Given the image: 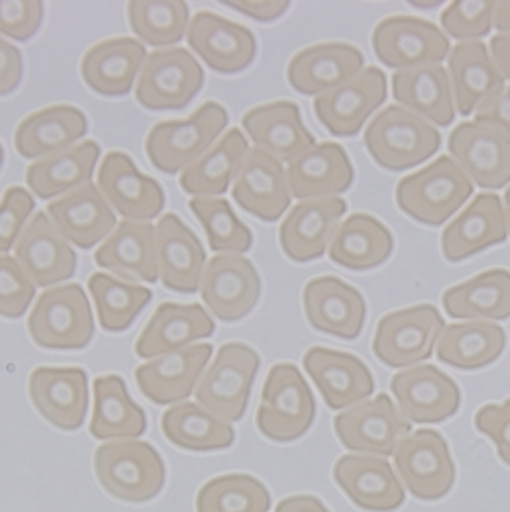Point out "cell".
Segmentation results:
<instances>
[{
	"instance_id": "6da1fadb",
	"label": "cell",
	"mask_w": 510,
	"mask_h": 512,
	"mask_svg": "<svg viewBox=\"0 0 510 512\" xmlns=\"http://www.w3.org/2000/svg\"><path fill=\"white\" fill-rule=\"evenodd\" d=\"M94 474L111 496L125 502H149L166 484V466L158 449L137 439L102 443L94 451Z\"/></svg>"
},
{
	"instance_id": "7a4b0ae2",
	"label": "cell",
	"mask_w": 510,
	"mask_h": 512,
	"mask_svg": "<svg viewBox=\"0 0 510 512\" xmlns=\"http://www.w3.org/2000/svg\"><path fill=\"white\" fill-rule=\"evenodd\" d=\"M227 123L225 107L213 100L204 102L184 121H160L147 133V160L164 174L184 172L223 137Z\"/></svg>"
},
{
	"instance_id": "3957f363",
	"label": "cell",
	"mask_w": 510,
	"mask_h": 512,
	"mask_svg": "<svg viewBox=\"0 0 510 512\" xmlns=\"http://www.w3.org/2000/svg\"><path fill=\"white\" fill-rule=\"evenodd\" d=\"M364 143L380 168L402 172L433 158L441 147V133L417 113L390 105L368 125Z\"/></svg>"
},
{
	"instance_id": "277c9868",
	"label": "cell",
	"mask_w": 510,
	"mask_h": 512,
	"mask_svg": "<svg viewBox=\"0 0 510 512\" xmlns=\"http://www.w3.org/2000/svg\"><path fill=\"white\" fill-rule=\"evenodd\" d=\"M472 194L474 184L449 156L437 158L396 186L400 211L429 227H439L451 219Z\"/></svg>"
},
{
	"instance_id": "5b68a950",
	"label": "cell",
	"mask_w": 510,
	"mask_h": 512,
	"mask_svg": "<svg viewBox=\"0 0 510 512\" xmlns=\"http://www.w3.org/2000/svg\"><path fill=\"white\" fill-rule=\"evenodd\" d=\"M315 417V396L298 368L294 364L272 366L255 413L258 431L274 443H292L309 433Z\"/></svg>"
},
{
	"instance_id": "8992f818",
	"label": "cell",
	"mask_w": 510,
	"mask_h": 512,
	"mask_svg": "<svg viewBox=\"0 0 510 512\" xmlns=\"http://www.w3.org/2000/svg\"><path fill=\"white\" fill-rule=\"evenodd\" d=\"M27 329L33 343L43 349H84L92 341L94 319L82 286L64 284L39 294Z\"/></svg>"
},
{
	"instance_id": "52a82bcc",
	"label": "cell",
	"mask_w": 510,
	"mask_h": 512,
	"mask_svg": "<svg viewBox=\"0 0 510 512\" xmlns=\"http://www.w3.org/2000/svg\"><path fill=\"white\" fill-rule=\"evenodd\" d=\"M258 370V351L245 343L221 345L194 390L196 402L227 423L243 419Z\"/></svg>"
},
{
	"instance_id": "ba28073f",
	"label": "cell",
	"mask_w": 510,
	"mask_h": 512,
	"mask_svg": "<svg viewBox=\"0 0 510 512\" xmlns=\"http://www.w3.org/2000/svg\"><path fill=\"white\" fill-rule=\"evenodd\" d=\"M204 72L182 47L147 54L135 82V98L147 111H180L202 90Z\"/></svg>"
},
{
	"instance_id": "9c48e42d",
	"label": "cell",
	"mask_w": 510,
	"mask_h": 512,
	"mask_svg": "<svg viewBox=\"0 0 510 512\" xmlns=\"http://www.w3.org/2000/svg\"><path fill=\"white\" fill-rule=\"evenodd\" d=\"M445 321L433 304L388 313L380 319L372 351L388 368H408L431 357Z\"/></svg>"
},
{
	"instance_id": "30bf717a",
	"label": "cell",
	"mask_w": 510,
	"mask_h": 512,
	"mask_svg": "<svg viewBox=\"0 0 510 512\" xmlns=\"http://www.w3.org/2000/svg\"><path fill=\"white\" fill-rule=\"evenodd\" d=\"M398 478L419 500L447 496L455 482V464L449 445L435 429H417L402 437L392 453Z\"/></svg>"
},
{
	"instance_id": "8fae6325",
	"label": "cell",
	"mask_w": 510,
	"mask_h": 512,
	"mask_svg": "<svg viewBox=\"0 0 510 512\" xmlns=\"http://www.w3.org/2000/svg\"><path fill=\"white\" fill-rule=\"evenodd\" d=\"M372 47L376 58L396 72L441 64L451 51L449 39L435 23L406 15L380 21L372 35Z\"/></svg>"
},
{
	"instance_id": "7c38bea8",
	"label": "cell",
	"mask_w": 510,
	"mask_h": 512,
	"mask_svg": "<svg viewBox=\"0 0 510 512\" xmlns=\"http://www.w3.org/2000/svg\"><path fill=\"white\" fill-rule=\"evenodd\" d=\"M198 290L209 313L219 321L233 323L255 309L262 296V280L243 255L221 253L204 266Z\"/></svg>"
},
{
	"instance_id": "4fadbf2b",
	"label": "cell",
	"mask_w": 510,
	"mask_h": 512,
	"mask_svg": "<svg viewBox=\"0 0 510 512\" xmlns=\"http://www.w3.org/2000/svg\"><path fill=\"white\" fill-rule=\"evenodd\" d=\"M388 96L386 74L368 66L345 84L317 96L313 109L319 123L337 137H353Z\"/></svg>"
},
{
	"instance_id": "5bb4252c",
	"label": "cell",
	"mask_w": 510,
	"mask_h": 512,
	"mask_svg": "<svg viewBox=\"0 0 510 512\" xmlns=\"http://www.w3.org/2000/svg\"><path fill=\"white\" fill-rule=\"evenodd\" d=\"M98 192L125 221L147 223L164 211L166 194L158 180L139 172L123 151H109L98 170Z\"/></svg>"
},
{
	"instance_id": "9a60e30c",
	"label": "cell",
	"mask_w": 510,
	"mask_h": 512,
	"mask_svg": "<svg viewBox=\"0 0 510 512\" xmlns=\"http://www.w3.org/2000/svg\"><path fill=\"white\" fill-rule=\"evenodd\" d=\"M451 160L472 184L498 190L510 182V135L484 123H462L447 141Z\"/></svg>"
},
{
	"instance_id": "2e32d148",
	"label": "cell",
	"mask_w": 510,
	"mask_h": 512,
	"mask_svg": "<svg viewBox=\"0 0 510 512\" xmlns=\"http://www.w3.org/2000/svg\"><path fill=\"white\" fill-rule=\"evenodd\" d=\"M333 425L345 449L378 457L392 455L398 441L411 433V423L400 415L388 394L347 408L335 417Z\"/></svg>"
},
{
	"instance_id": "e0dca14e",
	"label": "cell",
	"mask_w": 510,
	"mask_h": 512,
	"mask_svg": "<svg viewBox=\"0 0 510 512\" xmlns=\"http://www.w3.org/2000/svg\"><path fill=\"white\" fill-rule=\"evenodd\" d=\"M390 392L396 396L400 415L408 423L437 425L462 406V390L437 366H413L390 380Z\"/></svg>"
},
{
	"instance_id": "ac0fdd59",
	"label": "cell",
	"mask_w": 510,
	"mask_h": 512,
	"mask_svg": "<svg viewBox=\"0 0 510 512\" xmlns=\"http://www.w3.org/2000/svg\"><path fill=\"white\" fill-rule=\"evenodd\" d=\"M186 41L194 54L219 74L247 70L258 54V41L245 25L211 11H200L190 19Z\"/></svg>"
},
{
	"instance_id": "d6986e66",
	"label": "cell",
	"mask_w": 510,
	"mask_h": 512,
	"mask_svg": "<svg viewBox=\"0 0 510 512\" xmlns=\"http://www.w3.org/2000/svg\"><path fill=\"white\" fill-rule=\"evenodd\" d=\"M302 306L309 325L325 335L357 339L366 323L362 292L337 276H319L306 282Z\"/></svg>"
},
{
	"instance_id": "ffe728a7",
	"label": "cell",
	"mask_w": 510,
	"mask_h": 512,
	"mask_svg": "<svg viewBox=\"0 0 510 512\" xmlns=\"http://www.w3.org/2000/svg\"><path fill=\"white\" fill-rule=\"evenodd\" d=\"M345 213L347 202L339 196L300 200L282 221V251L296 264L323 258Z\"/></svg>"
},
{
	"instance_id": "44dd1931",
	"label": "cell",
	"mask_w": 510,
	"mask_h": 512,
	"mask_svg": "<svg viewBox=\"0 0 510 512\" xmlns=\"http://www.w3.org/2000/svg\"><path fill=\"white\" fill-rule=\"evenodd\" d=\"M213 355V345H188L153 357L135 370L141 394L153 404H178L194 394Z\"/></svg>"
},
{
	"instance_id": "7402d4cb",
	"label": "cell",
	"mask_w": 510,
	"mask_h": 512,
	"mask_svg": "<svg viewBox=\"0 0 510 512\" xmlns=\"http://www.w3.org/2000/svg\"><path fill=\"white\" fill-rule=\"evenodd\" d=\"M302 364L331 411L351 408L374 394L376 384L370 368L353 353L311 347L304 353Z\"/></svg>"
},
{
	"instance_id": "603a6c76",
	"label": "cell",
	"mask_w": 510,
	"mask_h": 512,
	"mask_svg": "<svg viewBox=\"0 0 510 512\" xmlns=\"http://www.w3.org/2000/svg\"><path fill=\"white\" fill-rule=\"evenodd\" d=\"M290 198L284 166L264 149L249 147L233 180V200L245 213L274 223L288 211Z\"/></svg>"
},
{
	"instance_id": "cb8c5ba5",
	"label": "cell",
	"mask_w": 510,
	"mask_h": 512,
	"mask_svg": "<svg viewBox=\"0 0 510 512\" xmlns=\"http://www.w3.org/2000/svg\"><path fill=\"white\" fill-rule=\"evenodd\" d=\"M35 411L62 431H78L88 411V376L82 368H37L29 376Z\"/></svg>"
},
{
	"instance_id": "d4e9b609",
	"label": "cell",
	"mask_w": 510,
	"mask_h": 512,
	"mask_svg": "<svg viewBox=\"0 0 510 512\" xmlns=\"http://www.w3.org/2000/svg\"><path fill=\"white\" fill-rule=\"evenodd\" d=\"M364 70V54L351 43L327 41L300 49L288 62L290 86L306 96H321Z\"/></svg>"
},
{
	"instance_id": "484cf974",
	"label": "cell",
	"mask_w": 510,
	"mask_h": 512,
	"mask_svg": "<svg viewBox=\"0 0 510 512\" xmlns=\"http://www.w3.org/2000/svg\"><path fill=\"white\" fill-rule=\"evenodd\" d=\"M15 260L35 286L47 288L74 278L76 251L49 221L47 213H35L15 245Z\"/></svg>"
},
{
	"instance_id": "4316f807",
	"label": "cell",
	"mask_w": 510,
	"mask_h": 512,
	"mask_svg": "<svg viewBox=\"0 0 510 512\" xmlns=\"http://www.w3.org/2000/svg\"><path fill=\"white\" fill-rule=\"evenodd\" d=\"M333 478L362 510L392 512L404 504V488L384 457L343 455L333 466Z\"/></svg>"
},
{
	"instance_id": "83f0119b",
	"label": "cell",
	"mask_w": 510,
	"mask_h": 512,
	"mask_svg": "<svg viewBox=\"0 0 510 512\" xmlns=\"http://www.w3.org/2000/svg\"><path fill=\"white\" fill-rule=\"evenodd\" d=\"M156 262L162 284L180 294H194L200 288L207 253L194 231L168 213L156 225Z\"/></svg>"
},
{
	"instance_id": "f1b7e54d",
	"label": "cell",
	"mask_w": 510,
	"mask_h": 512,
	"mask_svg": "<svg viewBox=\"0 0 510 512\" xmlns=\"http://www.w3.org/2000/svg\"><path fill=\"white\" fill-rule=\"evenodd\" d=\"M243 129L255 147L264 149L282 162H292L300 153L317 145L315 135L306 129L298 105L290 100H276L249 109L241 119Z\"/></svg>"
},
{
	"instance_id": "f546056e",
	"label": "cell",
	"mask_w": 510,
	"mask_h": 512,
	"mask_svg": "<svg viewBox=\"0 0 510 512\" xmlns=\"http://www.w3.org/2000/svg\"><path fill=\"white\" fill-rule=\"evenodd\" d=\"M45 213L62 237L80 249H92L117 227L115 211L92 182L49 202Z\"/></svg>"
},
{
	"instance_id": "4dcf8cb0",
	"label": "cell",
	"mask_w": 510,
	"mask_h": 512,
	"mask_svg": "<svg viewBox=\"0 0 510 512\" xmlns=\"http://www.w3.org/2000/svg\"><path fill=\"white\" fill-rule=\"evenodd\" d=\"M355 178L353 164L339 143H317L288 162L286 180L294 198L313 200L343 194Z\"/></svg>"
},
{
	"instance_id": "1f68e13d",
	"label": "cell",
	"mask_w": 510,
	"mask_h": 512,
	"mask_svg": "<svg viewBox=\"0 0 510 512\" xmlns=\"http://www.w3.org/2000/svg\"><path fill=\"white\" fill-rule=\"evenodd\" d=\"M213 333L215 321L200 304L162 302L143 327L135 343V353L141 360H153V357L168 351H176L200 339H207Z\"/></svg>"
},
{
	"instance_id": "d6a6232c",
	"label": "cell",
	"mask_w": 510,
	"mask_h": 512,
	"mask_svg": "<svg viewBox=\"0 0 510 512\" xmlns=\"http://www.w3.org/2000/svg\"><path fill=\"white\" fill-rule=\"evenodd\" d=\"M508 237L502 200L496 194H478L443 231L441 251L447 262H462L478 251L504 243Z\"/></svg>"
},
{
	"instance_id": "836d02e7",
	"label": "cell",
	"mask_w": 510,
	"mask_h": 512,
	"mask_svg": "<svg viewBox=\"0 0 510 512\" xmlns=\"http://www.w3.org/2000/svg\"><path fill=\"white\" fill-rule=\"evenodd\" d=\"M449 82L453 102L462 117L476 113L506 86L488 47L482 41L457 43L449 51Z\"/></svg>"
},
{
	"instance_id": "e575fe53",
	"label": "cell",
	"mask_w": 510,
	"mask_h": 512,
	"mask_svg": "<svg viewBox=\"0 0 510 512\" xmlns=\"http://www.w3.org/2000/svg\"><path fill=\"white\" fill-rule=\"evenodd\" d=\"M147 58L143 43L133 37H113L92 45L80 64L82 80L100 96H125Z\"/></svg>"
},
{
	"instance_id": "d590c367",
	"label": "cell",
	"mask_w": 510,
	"mask_h": 512,
	"mask_svg": "<svg viewBox=\"0 0 510 512\" xmlns=\"http://www.w3.org/2000/svg\"><path fill=\"white\" fill-rule=\"evenodd\" d=\"M94 262L125 280L158 282L156 227L149 223L121 221L94 253Z\"/></svg>"
},
{
	"instance_id": "8d00e7d4",
	"label": "cell",
	"mask_w": 510,
	"mask_h": 512,
	"mask_svg": "<svg viewBox=\"0 0 510 512\" xmlns=\"http://www.w3.org/2000/svg\"><path fill=\"white\" fill-rule=\"evenodd\" d=\"M86 131L88 119L78 107H45L19 123L15 131V149L21 158L43 160L74 147Z\"/></svg>"
},
{
	"instance_id": "74e56055",
	"label": "cell",
	"mask_w": 510,
	"mask_h": 512,
	"mask_svg": "<svg viewBox=\"0 0 510 512\" xmlns=\"http://www.w3.org/2000/svg\"><path fill=\"white\" fill-rule=\"evenodd\" d=\"M392 94L398 107L447 127L455 119L449 74L441 64L400 70L392 76Z\"/></svg>"
},
{
	"instance_id": "f35d334b",
	"label": "cell",
	"mask_w": 510,
	"mask_h": 512,
	"mask_svg": "<svg viewBox=\"0 0 510 512\" xmlns=\"http://www.w3.org/2000/svg\"><path fill=\"white\" fill-rule=\"evenodd\" d=\"M333 264L347 270H372L382 266L394 251L392 231L372 215H349L329 245Z\"/></svg>"
},
{
	"instance_id": "ab89813d",
	"label": "cell",
	"mask_w": 510,
	"mask_h": 512,
	"mask_svg": "<svg viewBox=\"0 0 510 512\" xmlns=\"http://www.w3.org/2000/svg\"><path fill=\"white\" fill-rule=\"evenodd\" d=\"M445 313L462 321H504L510 319V272L504 268L486 270L443 294Z\"/></svg>"
},
{
	"instance_id": "60d3db41",
	"label": "cell",
	"mask_w": 510,
	"mask_h": 512,
	"mask_svg": "<svg viewBox=\"0 0 510 512\" xmlns=\"http://www.w3.org/2000/svg\"><path fill=\"white\" fill-rule=\"evenodd\" d=\"M147 419L143 408L131 398L121 376H102L94 380V408L90 435L98 441L137 439L145 433Z\"/></svg>"
},
{
	"instance_id": "b9f144b4",
	"label": "cell",
	"mask_w": 510,
	"mask_h": 512,
	"mask_svg": "<svg viewBox=\"0 0 510 512\" xmlns=\"http://www.w3.org/2000/svg\"><path fill=\"white\" fill-rule=\"evenodd\" d=\"M100 147L96 141H82L56 156L33 162L25 172V182L31 192L41 198H58L90 184Z\"/></svg>"
},
{
	"instance_id": "7bdbcfd3",
	"label": "cell",
	"mask_w": 510,
	"mask_h": 512,
	"mask_svg": "<svg viewBox=\"0 0 510 512\" xmlns=\"http://www.w3.org/2000/svg\"><path fill=\"white\" fill-rule=\"evenodd\" d=\"M249 151L247 139L239 129L223 133V137L202 153L180 174V188L190 196L217 198L229 190L231 180H235L241 162Z\"/></svg>"
},
{
	"instance_id": "ee69618b",
	"label": "cell",
	"mask_w": 510,
	"mask_h": 512,
	"mask_svg": "<svg viewBox=\"0 0 510 512\" xmlns=\"http://www.w3.org/2000/svg\"><path fill=\"white\" fill-rule=\"evenodd\" d=\"M504 345L506 333L494 323H453L445 325L437 339V357L457 370H480L498 360Z\"/></svg>"
},
{
	"instance_id": "f6af8a7d",
	"label": "cell",
	"mask_w": 510,
	"mask_h": 512,
	"mask_svg": "<svg viewBox=\"0 0 510 512\" xmlns=\"http://www.w3.org/2000/svg\"><path fill=\"white\" fill-rule=\"evenodd\" d=\"M164 437L188 451H219L235 443L231 423L209 413L198 402H178L162 415Z\"/></svg>"
},
{
	"instance_id": "bcb514c9",
	"label": "cell",
	"mask_w": 510,
	"mask_h": 512,
	"mask_svg": "<svg viewBox=\"0 0 510 512\" xmlns=\"http://www.w3.org/2000/svg\"><path fill=\"white\" fill-rule=\"evenodd\" d=\"M100 327L109 333L127 331L151 300V290L109 274L96 272L88 280Z\"/></svg>"
},
{
	"instance_id": "7dc6e473",
	"label": "cell",
	"mask_w": 510,
	"mask_h": 512,
	"mask_svg": "<svg viewBox=\"0 0 510 512\" xmlns=\"http://www.w3.org/2000/svg\"><path fill=\"white\" fill-rule=\"evenodd\" d=\"M127 19L131 31L147 45L153 47H170L186 37L190 25V9L186 3L170 0V3H129L127 5Z\"/></svg>"
},
{
	"instance_id": "c3c4849f",
	"label": "cell",
	"mask_w": 510,
	"mask_h": 512,
	"mask_svg": "<svg viewBox=\"0 0 510 512\" xmlns=\"http://www.w3.org/2000/svg\"><path fill=\"white\" fill-rule=\"evenodd\" d=\"M268 488L247 474H227L209 480L196 496V512H268Z\"/></svg>"
},
{
	"instance_id": "681fc988",
	"label": "cell",
	"mask_w": 510,
	"mask_h": 512,
	"mask_svg": "<svg viewBox=\"0 0 510 512\" xmlns=\"http://www.w3.org/2000/svg\"><path fill=\"white\" fill-rule=\"evenodd\" d=\"M190 211L207 233L209 247L215 253H245L251 249L253 235L249 227L233 213L227 198H200L188 202Z\"/></svg>"
},
{
	"instance_id": "f907efd6",
	"label": "cell",
	"mask_w": 510,
	"mask_h": 512,
	"mask_svg": "<svg viewBox=\"0 0 510 512\" xmlns=\"http://www.w3.org/2000/svg\"><path fill=\"white\" fill-rule=\"evenodd\" d=\"M494 13L496 3L455 0L441 13V25L451 37L459 39V43L480 41L490 33L494 25Z\"/></svg>"
},
{
	"instance_id": "816d5d0a",
	"label": "cell",
	"mask_w": 510,
	"mask_h": 512,
	"mask_svg": "<svg viewBox=\"0 0 510 512\" xmlns=\"http://www.w3.org/2000/svg\"><path fill=\"white\" fill-rule=\"evenodd\" d=\"M35 288L37 286L15 258L0 255V317H23L35 298Z\"/></svg>"
},
{
	"instance_id": "f5cc1de1",
	"label": "cell",
	"mask_w": 510,
	"mask_h": 512,
	"mask_svg": "<svg viewBox=\"0 0 510 512\" xmlns=\"http://www.w3.org/2000/svg\"><path fill=\"white\" fill-rule=\"evenodd\" d=\"M35 198L21 186H11L0 200V255L13 249L31 221Z\"/></svg>"
},
{
	"instance_id": "db71d44e",
	"label": "cell",
	"mask_w": 510,
	"mask_h": 512,
	"mask_svg": "<svg viewBox=\"0 0 510 512\" xmlns=\"http://www.w3.org/2000/svg\"><path fill=\"white\" fill-rule=\"evenodd\" d=\"M43 3H0V33L17 41H29L41 27Z\"/></svg>"
},
{
	"instance_id": "11a10c76",
	"label": "cell",
	"mask_w": 510,
	"mask_h": 512,
	"mask_svg": "<svg viewBox=\"0 0 510 512\" xmlns=\"http://www.w3.org/2000/svg\"><path fill=\"white\" fill-rule=\"evenodd\" d=\"M474 423L496 445L502 462L510 466V398L502 404H484L476 413Z\"/></svg>"
},
{
	"instance_id": "9f6ffc18",
	"label": "cell",
	"mask_w": 510,
	"mask_h": 512,
	"mask_svg": "<svg viewBox=\"0 0 510 512\" xmlns=\"http://www.w3.org/2000/svg\"><path fill=\"white\" fill-rule=\"evenodd\" d=\"M23 80L21 51L0 37V96L11 94Z\"/></svg>"
},
{
	"instance_id": "6f0895ef",
	"label": "cell",
	"mask_w": 510,
	"mask_h": 512,
	"mask_svg": "<svg viewBox=\"0 0 510 512\" xmlns=\"http://www.w3.org/2000/svg\"><path fill=\"white\" fill-rule=\"evenodd\" d=\"M476 123L492 125L510 135V86H504L500 94L490 98L484 107L476 111Z\"/></svg>"
},
{
	"instance_id": "680465c9",
	"label": "cell",
	"mask_w": 510,
	"mask_h": 512,
	"mask_svg": "<svg viewBox=\"0 0 510 512\" xmlns=\"http://www.w3.org/2000/svg\"><path fill=\"white\" fill-rule=\"evenodd\" d=\"M225 5L237 13H243L255 21H260V23L276 21L290 7V3H284V0L282 3L280 0H266V3L264 0H227Z\"/></svg>"
},
{
	"instance_id": "91938a15",
	"label": "cell",
	"mask_w": 510,
	"mask_h": 512,
	"mask_svg": "<svg viewBox=\"0 0 510 512\" xmlns=\"http://www.w3.org/2000/svg\"><path fill=\"white\" fill-rule=\"evenodd\" d=\"M490 56L504 80H510V33H498L492 37Z\"/></svg>"
},
{
	"instance_id": "94428289",
	"label": "cell",
	"mask_w": 510,
	"mask_h": 512,
	"mask_svg": "<svg viewBox=\"0 0 510 512\" xmlns=\"http://www.w3.org/2000/svg\"><path fill=\"white\" fill-rule=\"evenodd\" d=\"M276 512H329V508L311 494L288 496L278 506Z\"/></svg>"
},
{
	"instance_id": "6125c7cd",
	"label": "cell",
	"mask_w": 510,
	"mask_h": 512,
	"mask_svg": "<svg viewBox=\"0 0 510 512\" xmlns=\"http://www.w3.org/2000/svg\"><path fill=\"white\" fill-rule=\"evenodd\" d=\"M494 25L500 33H510V0H502V3H496Z\"/></svg>"
},
{
	"instance_id": "be15d7a7",
	"label": "cell",
	"mask_w": 510,
	"mask_h": 512,
	"mask_svg": "<svg viewBox=\"0 0 510 512\" xmlns=\"http://www.w3.org/2000/svg\"><path fill=\"white\" fill-rule=\"evenodd\" d=\"M504 215H506V227H508V233H510V188L504 194Z\"/></svg>"
},
{
	"instance_id": "e7e4bbea",
	"label": "cell",
	"mask_w": 510,
	"mask_h": 512,
	"mask_svg": "<svg viewBox=\"0 0 510 512\" xmlns=\"http://www.w3.org/2000/svg\"><path fill=\"white\" fill-rule=\"evenodd\" d=\"M5 166V149H3V145H0V168Z\"/></svg>"
}]
</instances>
